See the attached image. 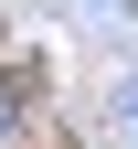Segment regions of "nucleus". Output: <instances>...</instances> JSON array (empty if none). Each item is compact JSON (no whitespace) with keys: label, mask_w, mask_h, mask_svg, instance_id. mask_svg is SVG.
<instances>
[{"label":"nucleus","mask_w":138,"mask_h":149,"mask_svg":"<svg viewBox=\"0 0 138 149\" xmlns=\"http://www.w3.org/2000/svg\"><path fill=\"white\" fill-rule=\"evenodd\" d=\"M0 128H11V96H0Z\"/></svg>","instance_id":"f257e3e1"}]
</instances>
